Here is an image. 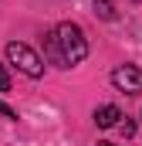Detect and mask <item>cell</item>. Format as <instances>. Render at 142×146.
I'll list each match as a JSON object with an SVG mask.
<instances>
[{
    "mask_svg": "<svg viewBox=\"0 0 142 146\" xmlns=\"http://www.w3.org/2000/svg\"><path fill=\"white\" fill-rule=\"evenodd\" d=\"M47 58L61 68H74L78 61L88 58V41H85V31L78 24H58L51 34H47Z\"/></svg>",
    "mask_w": 142,
    "mask_h": 146,
    "instance_id": "1",
    "label": "cell"
},
{
    "mask_svg": "<svg viewBox=\"0 0 142 146\" xmlns=\"http://www.w3.org/2000/svg\"><path fill=\"white\" fill-rule=\"evenodd\" d=\"M7 58H10V65H17V72H24L27 78H41V75H44V61L37 58V51L27 48V44L10 41V44H7Z\"/></svg>",
    "mask_w": 142,
    "mask_h": 146,
    "instance_id": "2",
    "label": "cell"
},
{
    "mask_svg": "<svg viewBox=\"0 0 142 146\" xmlns=\"http://www.w3.org/2000/svg\"><path fill=\"white\" fill-rule=\"evenodd\" d=\"M112 85L118 92H125V95H139L142 92V68H135V65H118L112 72Z\"/></svg>",
    "mask_w": 142,
    "mask_h": 146,
    "instance_id": "3",
    "label": "cell"
},
{
    "mask_svg": "<svg viewBox=\"0 0 142 146\" xmlns=\"http://www.w3.org/2000/svg\"><path fill=\"white\" fill-rule=\"evenodd\" d=\"M95 122H98L102 129H115V126L122 122L118 106H98V109H95Z\"/></svg>",
    "mask_w": 142,
    "mask_h": 146,
    "instance_id": "4",
    "label": "cell"
},
{
    "mask_svg": "<svg viewBox=\"0 0 142 146\" xmlns=\"http://www.w3.org/2000/svg\"><path fill=\"white\" fill-rule=\"evenodd\" d=\"M95 14L105 17V21H115V7H112V0H95Z\"/></svg>",
    "mask_w": 142,
    "mask_h": 146,
    "instance_id": "5",
    "label": "cell"
},
{
    "mask_svg": "<svg viewBox=\"0 0 142 146\" xmlns=\"http://www.w3.org/2000/svg\"><path fill=\"white\" fill-rule=\"evenodd\" d=\"M115 129H118V133H122V136H132V133H135V126H132V122H129V119H122V122H118V126H115Z\"/></svg>",
    "mask_w": 142,
    "mask_h": 146,
    "instance_id": "6",
    "label": "cell"
},
{
    "mask_svg": "<svg viewBox=\"0 0 142 146\" xmlns=\"http://www.w3.org/2000/svg\"><path fill=\"white\" fill-rule=\"evenodd\" d=\"M10 88V75H7V68L0 65V92H7Z\"/></svg>",
    "mask_w": 142,
    "mask_h": 146,
    "instance_id": "7",
    "label": "cell"
},
{
    "mask_svg": "<svg viewBox=\"0 0 142 146\" xmlns=\"http://www.w3.org/2000/svg\"><path fill=\"white\" fill-rule=\"evenodd\" d=\"M0 115H7V119H17V109H10L7 102H0Z\"/></svg>",
    "mask_w": 142,
    "mask_h": 146,
    "instance_id": "8",
    "label": "cell"
},
{
    "mask_svg": "<svg viewBox=\"0 0 142 146\" xmlns=\"http://www.w3.org/2000/svg\"><path fill=\"white\" fill-rule=\"evenodd\" d=\"M98 146H112V143H98Z\"/></svg>",
    "mask_w": 142,
    "mask_h": 146,
    "instance_id": "9",
    "label": "cell"
}]
</instances>
